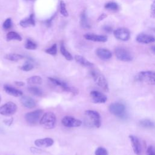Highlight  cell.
I'll return each mask as SVG.
<instances>
[{"mask_svg":"<svg viewBox=\"0 0 155 155\" xmlns=\"http://www.w3.org/2000/svg\"><path fill=\"white\" fill-rule=\"evenodd\" d=\"M40 124L46 129H52L53 128L56 123V117L54 113L53 112H47L42 114L40 120Z\"/></svg>","mask_w":155,"mask_h":155,"instance_id":"6da1fadb","label":"cell"},{"mask_svg":"<svg viewBox=\"0 0 155 155\" xmlns=\"http://www.w3.org/2000/svg\"><path fill=\"white\" fill-rule=\"evenodd\" d=\"M90 74L97 85H98L104 91H108L109 88L107 81L101 72L96 70H91Z\"/></svg>","mask_w":155,"mask_h":155,"instance_id":"7a4b0ae2","label":"cell"},{"mask_svg":"<svg viewBox=\"0 0 155 155\" xmlns=\"http://www.w3.org/2000/svg\"><path fill=\"white\" fill-rule=\"evenodd\" d=\"M135 78L137 81L155 85V71H140L136 74Z\"/></svg>","mask_w":155,"mask_h":155,"instance_id":"3957f363","label":"cell"},{"mask_svg":"<svg viewBox=\"0 0 155 155\" xmlns=\"http://www.w3.org/2000/svg\"><path fill=\"white\" fill-rule=\"evenodd\" d=\"M85 114L87 116L88 120L90 122L91 127H94L96 128H99L101 125V116L98 112L94 110H86Z\"/></svg>","mask_w":155,"mask_h":155,"instance_id":"277c9868","label":"cell"},{"mask_svg":"<svg viewBox=\"0 0 155 155\" xmlns=\"http://www.w3.org/2000/svg\"><path fill=\"white\" fill-rule=\"evenodd\" d=\"M18 107L13 102H8L0 107V114L5 116L13 115L17 111Z\"/></svg>","mask_w":155,"mask_h":155,"instance_id":"5b68a950","label":"cell"},{"mask_svg":"<svg viewBox=\"0 0 155 155\" xmlns=\"http://www.w3.org/2000/svg\"><path fill=\"white\" fill-rule=\"evenodd\" d=\"M114 53L117 59L124 61V62H129L132 61L133 56L128 50L125 49L124 47H117L114 50Z\"/></svg>","mask_w":155,"mask_h":155,"instance_id":"8992f818","label":"cell"},{"mask_svg":"<svg viewBox=\"0 0 155 155\" xmlns=\"http://www.w3.org/2000/svg\"><path fill=\"white\" fill-rule=\"evenodd\" d=\"M108 110L112 114L119 117H122L125 113V105L119 102L111 104L108 107Z\"/></svg>","mask_w":155,"mask_h":155,"instance_id":"52a82bcc","label":"cell"},{"mask_svg":"<svg viewBox=\"0 0 155 155\" xmlns=\"http://www.w3.org/2000/svg\"><path fill=\"white\" fill-rule=\"evenodd\" d=\"M42 112L43 111L40 109L28 112L25 114V120L29 124H35L40 120Z\"/></svg>","mask_w":155,"mask_h":155,"instance_id":"ba28073f","label":"cell"},{"mask_svg":"<svg viewBox=\"0 0 155 155\" xmlns=\"http://www.w3.org/2000/svg\"><path fill=\"white\" fill-rule=\"evenodd\" d=\"M48 79L49 81H50L52 84H53L54 85L61 87L62 89L64 91H68V92H71V93H73L74 94H76L78 93V90L76 88H73V87H69V86H68L65 82H64V81H60V80H59V79H56V78H52V77H48Z\"/></svg>","mask_w":155,"mask_h":155,"instance_id":"9c48e42d","label":"cell"},{"mask_svg":"<svg viewBox=\"0 0 155 155\" xmlns=\"http://www.w3.org/2000/svg\"><path fill=\"white\" fill-rule=\"evenodd\" d=\"M113 35L117 39L122 41H127L130 38V30L125 27H120L114 30Z\"/></svg>","mask_w":155,"mask_h":155,"instance_id":"30bf717a","label":"cell"},{"mask_svg":"<svg viewBox=\"0 0 155 155\" xmlns=\"http://www.w3.org/2000/svg\"><path fill=\"white\" fill-rule=\"evenodd\" d=\"M62 124L66 127H78L82 125V121L71 116H65L62 119Z\"/></svg>","mask_w":155,"mask_h":155,"instance_id":"8fae6325","label":"cell"},{"mask_svg":"<svg viewBox=\"0 0 155 155\" xmlns=\"http://www.w3.org/2000/svg\"><path fill=\"white\" fill-rule=\"evenodd\" d=\"M90 96L91 101L95 104L105 103L107 100V97L104 94L96 90L91 91L90 92Z\"/></svg>","mask_w":155,"mask_h":155,"instance_id":"7c38bea8","label":"cell"},{"mask_svg":"<svg viewBox=\"0 0 155 155\" xmlns=\"http://www.w3.org/2000/svg\"><path fill=\"white\" fill-rule=\"evenodd\" d=\"M136 39L137 42L145 44L153 43L155 42V37L154 36L143 33L138 34L136 36Z\"/></svg>","mask_w":155,"mask_h":155,"instance_id":"4fadbf2b","label":"cell"},{"mask_svg":"<svg viewBox=\"0 0 155 155\" xmlns=\"http://www.w3.org/2000/svg\"><path fill=\"white\" fill-rule=\"evenodd\" d=\"M54 143L53 139L50 137H45L44 139H38L35 140V145L40 148H47L51 147Z\"/></svg>","mask_w":155,"mask_h":155,"instance_id":"5bb4252c","label":"cell"},{"mask_svg":"<svg viewBox=\"0 0 155 155\" xmlns=\"http://www.w3.org/2000/svg\"><path fill=\"white\" fill-rule=\"evenodd\" d=\"M84 37L87 40H90L95 42H105L107 41V37L105 35H97L93 33H86L84 35Z\"/></svg>","mask_w":155,"mask_h":155,"instance_id":"9a60e30c","label":"cell"},{"mask_svg":"<svg viewBox=\"0 0 155 155\" xmlns=\"http://www.w3.org/2000/svg\"><path fill=\"white\" fill-rule=\"evenodd\" d=\"M20 102L24 107L28 108H33L36 107V101L31 97L27 96H22L20 99Z\"/></svg>","mask_w":155,"mask_h":155,"instance_id":"2e32d148","label":"cell"},{"mask_svg":"<svg viewBox=\"0 0 155 155\" xmlns=\"http://www.w3.org/2000/svg\"><path fill=\"white\" fill-rule=\"evenodd\" d=\"M4 91L9 95L10 96H13L14 97H20L22 96L23 94V93L22 92V91L16 89V88L12 87L9 85H4Z\"/></svg>","mask_w":155,"mask_h":155,"instance_id":"e0dca14e","label":"cell"},{"mask_svg":"<svg viewBox=\"0 0 155 155\" xmlns=\"http://www.w3.org/2000/svg\"><path fill=\"white\" fill-rule=\"evenodd\" d=\"M129 138L134 153L136 154H139L141 152V145L139 140L137 137L133 135L129 136Z\"/></svg>","mask_w":155,"mask_h":155,"instance_id":"ac0fdd59","label":"cell"},{"mask_svg":"<svg viewBox=\"0 0 155 155\" xmlns=\"http://www.w3.org/2000/svg\"><path fill=\"white\" fill-rule=\"evenodd\" d=\"M96 53L100 59L103 60H108L112 56V53L109 50L103 48H97L96 51Z\"/></svg>","mask_w":155,"mask_h":155,"instance_id":"d6986e66","label":"cell"},{"mask_svg":"<svg viewBox=\"0 0 155 155\" xmlns=\"http://www.w3.org/2000/svg\"><path fill=\"white\" fill-rule=\"evenodd\" d=\"M19 24L24 28H27L30 26H35V21L34 19V15L31 14L28 18L21 20L19 22Z\"/></svg>","mask_w":155,"mask_h":155,"instance_id":"ffe728a7","label":"cell"},{"mask_svg":"<svg viewBox=\"0 0 155 155\" xmlns=\"http://www.w3.org/2000/svg\"><path fill=\"white\" fill-rule=\"evenodd\" d=\"M80 24L81 27L85 29H88L90 28H91V25L88 22V19L87 16V13H86V11L84 10L81 15V19H80Z\"/></svg>","mask_w":155,"mask_h":155,"instance_id":"44dd1931","label":"cell"},{"mask_svg":"<svg viewBox=\"0 0 155 155\" xmlns=\"http://www.w3.org/2000/svg\"><path fill=\"white\" fill-rule=\"evenodd\" d=\"M74 59L76 61L79 63V64L85 66V67H90L93 66V64L90 61H88L86 58L83 57L81 55H76L74 56Z\"/></svg>","mask_w":155,"mask_h":155,"instance_id":"7402d4cb","label":"cell"},{"mask_svg":"<svg viewBox=\"0 0 155 155\" xmlns=\"http://www.w3.org/2000/svg\"><path fill=\"white\" fill-rule=\"evenodd\" d=\"M27 82L30 85H39L42 83V78L39 76H33L27 79Z\"/></svg>","mask_w":155,"mask_h":155,"instance_id":"603a6c76","label":"cell"},{"mask_svg":"<svg viewBox=\"0 0 155 155\" xmlns=\"http://www.w3.org/2000/svg\"><path fill=\"white\" fill-rule=\"evenodd\" d=\"M7 41H12V40H17L19 41H22L21 36L15 31H10L6 35Z\"/></svg>","mask_w":155,"mask_h":155,"instance_id":"cb8c5ba5","label":"cell"},{"mask_svg":"<svg viewBox=\"0 0 155 155\" xmlns=\"http://www.w3.org/2000/svg\"><path fill=\"white\" fill-rule=\"evenodd\" d=\"M5 58L6 59H8L11 61H18L24 58V56L19 54H16V53H9L5 56Z\"/></svg>","mask_w":155,"mask_h":155,"instance_id":"d4e9b609","label":"cell"},{"mask_svg":"<svg viewBox=\"0 0 155 155\" xmlns=\"http://www.w3.org/2000/svg\"><path fill=\"white\" fill-rule=\"evenodd\" d=\"M60 51L62 54L64 56V58L68 60V61H71L73 59L72 55L67 51V50L65 48L64 44L62 42L60 46Z\"/></svg>","mask_w":155,"mask_h":155,"instance_id":"484cf974","label":"cell"},{"mask_svg":"<svg viewBox=\"0 0 155 155\" xmlns=\"http://www.w3.org/2000/svg\"><path fill=\"white\" fill-rule=\"evenodd\" d=\"M28 91L34 96H41L42 94V91L41 89L36 86H30L28 87Z\"/></svg>","mask_w":155,"mask_h":155,"instance_id":"4316f807","label":"cell"},{"mask_svg":"<svg viewBox=\"0 0 155 155\" xmlns=\"http://www.w3.org/2000/svg\"><path fill=\"white\" fill-rule=\"evenodd\" d=\"M139 124L141 127L145 128H153L155 127L154 122L149 119H143L141 120L139 122Z\"/></svg>","mask_w":155,"mask_h":155,"instance_id":"83f0119b","label":"cell"},{"mask_svg":"<svg viewBox=\"0 0 155 155\" xmlns=\"http://www.w3.org/2000/svg\"><path fill=\"white\" fill-rule=\"evenodd\" d=\"M104 7L109 10H112V11H116L119 9V5L114 2H108L107 4H105Z\"/></svg>","mask_w":155,"mask_h":155,"instance_id":"f1b7e54d","label":"cell"},{"mask_svg":"<svg viewBox=\"0 0 155 155\" xmlns=\"http://www.w3.org/2000/svg\"><path fill=\"white\" fill-rule=\"evenodd\" d=\"M25 48L27 50H35L37 48V45L30 39H27L25 44Z\"/></svg>","mask_w":155,"mask_h":155,"instance_id":"f546056e","label":"cell"},{"mask_svg":"<svg viewBox=\"0 0 155 155\" xmlns=\"http://www.w3.org/2000/svg\"><path fill=\"white\" fill-rule=\"evenodd\" d=\"M60 13H61V15L64 16H68V12L66 9V6H65V4L63 1H60Z\"/></svg>","mask_w":155,"mask_h":155,"instance_id":"4dcf8cb0","label":"cell"},{"mask_svg":"<svg viewBox=\"0 0 155 155\" xmlns=\"http://www.w3.org/2000/svg\"><path fill=\"white\" fill-rule=\"evenodd\" d=\"M45 51L49 54H51V55H53V56H54L57 53V45L56 44H54L51 47L46 49L45 50Z\"/></svg>","mask_w":155,"mask_h":155,"instance_id":"1f68e13d","label":"cell"},{"mask_svg":"<svg viewBox=\"0 0 155 155\" xmlns=\"http://www.w3.org/2000/svg\"><path fill=\"white\" fill-rule=\"evenodd\" d=\"M33 67L34 66L31 62H27L21 67V69L24 71H29L31 70L33 68Z\"/></svg>","mask_w":155,"mask_h":155,"instance_id":"d6a6232c","label":"cell"},{"mask_svg":"<svg viewBox=\"0 0 155 155\" xmlns=\"http://www.w3.org/2000/svg\"><path fill=\"white\" fill-rule=\"evenodd\" d=\"M95 155H108L107 150L102 147H98L95 151Z\"/></svg>","mask_w":155,"mask_h":155,"instance_id":"836d02e7","label":"cell"},{"mask_svg":"<svg viewBox=\"0 0 155 155\" xmlns=\"http://www.w3.org/2000/svg\"><path fill=\"white\" fill-rule=\"evenodd\" d=\"M12 19H11V18H8L6 19L5 21L4 22L2 26L5 30H8L9 28H10L12 27Z\"/></svg>","mask_w":155,"mask_h":155,"instance_id":"e575fe53","label":"cell"},{"mask_svg":"<svg viewBox=\"0 0 155 155\" xmlns=\"http://www.w3.org/2000/svg\"><path fill=\"white\" fill-rule=\"evenodd\" d=\"M147 155H155V149L153 146H149L147 150Z\"/></svg>","mask_w":155,"mask_h":155,"instance_id":"d590c367","label":"cell"},{"mask_svg":"<svg viewBox=\"0 0 155 155\" xmlns=\"http://www.w3.org/2000/svg\"><path fill=\"white\" fill-rule=\"evenodd\" d=\"M150 13H151V16L152 18H155V0L153 2L151 8H150Z\"/></svg>","mask_w":155,"mask_h":155,"instance_id":"8d00e7d4","label":"cell"},{"mask_svg":"<svg viewBox=\"0 0 155 155\" xmlns=\"http://www.w3.org/2000/svg\"><path fill=\"white\" fill-rule=\"evenodd\" d=\"M103 30L107 33H111L113 31V28L109 25H105L103 27Z\"/></svg>","mask_w":155,"mask_h":155,"instance_id":"74e56055","label":"cell"},{"mask_svg":"<svg viewBox=\"0 0 155 155\" xmlns=\"http://www.w3.org/2000/svg\"><path fill=\"white\" fill-rule=\"evenodd\" d=\"M13 118H11V119H5V120H4L3 122H4V123L5 125L10 126V125H11L13 123Z\"/></svg>","mask_w":155,"mask_h":155,"instance_id":"f35d334b","label":"cell"},{"mask_svg":"<svg viewBox=\"0 0 155 155\" xmlns=\"http://www.w3.org/2000/svg\"><path fill=\"white\" fill-rule=\"evenodd\" d=\"M15 84L17 86H19V87H22V86H24L25 85V83L24 82H22V81H15Z\"/></svg>","mask_w":155,"mask_h":155,"instance_id":"ab89813d","label":"cell"},{"mask_svg":"<svg viewBox=\"0 0 155 155\" xmlns=\"http://www.w3.org/2000/svg\"><path fill=\"white\" fill-rule=\"evenodd\" d=\"M106 17H107V15L105 14V13H102V14H101V15L99 16V17L98 19H97V21H99L103 20V19H104V18H105Z\"/></svg>","mask_w":155,"mask_h":155,"instance_id":"60d3db41","label":"cell"},{"mask_svg":"<svg viewBox=\"0 0 155 155\" xmlns=\"http://www.w3.org/2000/svg\"><path fill=\"white\" fill-rule=\"evenodd\" d=\"M151 50L152 51V52H153L154 53H155V45L152 46V47H151Z\"/></svg>","mask_w":155,"mask_h":155,"instance_id":"b9f144b4","label":"cell"},{"mask_svg":"<svg viewBox=\"0 0 155 155\" xmlns=\"http://www.w3.org/2000/svg\"><path fill=\"white\" fill-rule=\"evenodd\" d=\"M153 30H154V31H155V28H153Z\"/></svg>","mask_w":155,"mask_h":155,"instance_id":"7bdbcfd3","label":"cell"},{"mask_svg":"<svg viewBox=\"0 0 155 155\" xmlns=\"http://www.w3.org/2000/svg\"><path fill=\"white\" fill-rule=\"evenodd\" d=\"M1 96H0V103H1Z\"/></svg>","mask_w":155,"mask_h":155,"instance_id":"ee69618b","label":"cell"},{"mask_svg":"<svg viewBox=\"0 0 155 155\" xmlns=\"http://www.w3.org/2000/svg\"><path fill=\"white\" fill-rule=\"evenodd\" d=\"M27 1H34V0H27Z\"/></svg>","mask_w":155,"mask_h":155,"instance_id":"f6af8a7d","label":"cell"}]
</instances>
